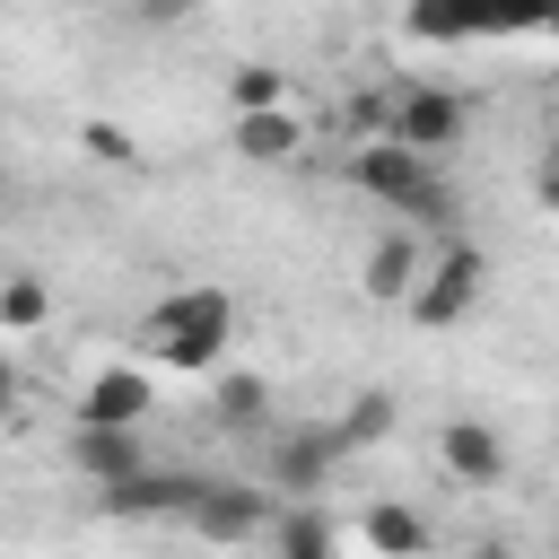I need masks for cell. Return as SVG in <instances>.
Wrapping results in <instances>:
<instances>
[{"label": "cell", "instance_id": "6da1fadb", "mask_svg": "<svg viewBox=\"0 0 559 559\" xmlns=\"http://www.w3.org/2000/svg\"><path fill=\"white\" fill-rule=\"evenodd\" d=\"M227 341H236V297L218 280L210 288H175V297H157L140 314V358L183 367V376H210L227 358Z\"/></svg>", "mask_w": 559, "mask_h": 559}, {"label": "cell", "instance_id": "7a4b0ae2", "mask_svg": "<svg viewBox=\"0 0 559 559\" xmlns=\"http://www.w3.org/2000/svg\"><path fill=\"white\" fill-rule=\"evenodd\" d=\"M480 297H489V253H480L472 236H445V245L428 253V271H419V288H411L402 314H411L419 332H454Z\"/></svg>", "mask_w": 559, "mask_h": 559}, {"label": "cell", "instance_id": "3957f363", "mask_svg": "<svg viewBox=\"0 0 559 559\" xmlns=\"http://www.w3.org/2000/svg\"><path fill=\"white\" fill-rule=\"evenodd\" d=\"M349 183H358L367 201H384V210H419V201L437 192V166L384 131V140H358V157H349Z\"/></svg>", "mask_w": 559, "mask_h": 559}, {"label": "cell", "instance_id": "277c9868", "mask_svg": "<svg viewBox=\"0 0 559 559\" xmlns=\"http://www.w3.org/2000/svg\"><path fill=\"white\" fill-rule=\"evenodd\" d=\"M437 463H445V480H463V489H498V480H507V437H498L489 419L454 411V419H437Z\"/></svg>", "mask_w": 559, "mask_h": 559}, {"label": "cell", "instance_id": "5b68a950", "mask_svg": "<svg viewBox=\"0 0 559 559\" xmlns=\"http://www.w3.org/2000/svg\"><path fill=\"white\" fill-rule=\"evenodd\" d=\"M271 515H280V507H271L262 489H245V480H201V498H192L183 524H192L201 542H262Z\"/></svg>", "mask_w": 559, "mask_h": 559}, {"label": "cell", "instance_id": "8992f818", "mask_svg": "<svg viewBox=\"0 0 559 559\" xmlns=\"http://www.w3.org/2000/svg\"><path fill=\"white\" fill-rule=\"evenodd\" d=\"M384 131H393L402 148L437 157V148H454V140H463V96L419 79V87H402V96H393V122H384Z\"/></svg>", "mask_w": 559, "mask_h": 559}, {"label": "cell", "instance_id": "52a82bcc", "mask_svg": "<svg viewBox=\"0 0 559 559\" xmlns=\"http://www.w3.org/2000/svg\"><path fill=\"white\" fill-rule=\"evenodd\" d=\"M148 402H157L148 367H96V376L79 384L70 428H140V419H148Z\"/></svg>", "mask_w": 559, "mask_h": 559}, {"label": "cell", "instance_id": "ba28073f", "mask_svg": "<svg viewBox=\"0 0 559 559\" xmlns=\"http://www.w3.org/2000/svg\"><path fill=\"white\" fill-rule=\"evenodd\" d=\"M349 445H341V428H280L271 437V489H288V498H314L323 480H332V463H341Z\"/></svg>", "mask_w": 559, "mask_h": 559}, {"label": "cell", "instance_id": "9c48e42d", "mask_svg": "<svg viewBox=\"0 0 559 559\" xmlns=\"http://www.w3.org/2000/svg\"><path fill=\"white\" fill-rule=\"evenodd\" d=\"M419 271H428L419 236H411V227H393V236H376V245H367V262H358V288H367L376 306H411Z\"/></svg>", "mask_w": 559, "mask_h": 559}, {"label": "cell", "instance_id": "30bf717a", "mask_svg": "<svg viewBox=\"0 0 559 559\" xmlns=\"http://www.w3.org/2000/svg\"><path fill=\"white\" fill-rule=\"evenodd\" d=\"M70 472H79V480H96V489H114V480L148 472L140 428H70Z\"/></svg>", "mask_w": 559, "mask_h": 559}, {"label": "cell", "instance_id": "8fae6325", "mask_svg": "<svg viewBox=\"0 0 559 559\" xmlns=\"http://www.w3.org/2000/svg\"><path fill=\"white\" fill-rule=\"evenodd\" d=\"M192 498H201V480H192V472H131V480L96 489V507H105V515H192Z\"/></svg>", "mask_w": 559, "mask_h": 559}, {"label": "cell", "instance_id": "7c38bea8", "mask_svg": "<svg viewBox=\"0 0 559 559\" xmlns=\"http://www.w3.org/2000/svg\"><path fill=\"white\" fill-rule=\"evenodd\" d=\"M271 559H341V524L314 507V498H280V515H271Z\"/></svg>", "mask_w": 559, "mask_h": 559}, {"label": "cell", "instance_id": "4fadbf2b", "mask_svg": "<svg viewBox=\"0 0 559 559\" xmlns=\"http://www.w3.org/2000/svg\"><path fill=\"white\" fill-rule=\"evenodd\" d=\"M227 148H236L245 166H288V157L306 148V122H297L288 105H271V114H236V122H227Z\"/></svg>", "mask_w": 559, "mask_h": 559}, {"label": "cell", "instance_id": "5bb4252c", "mask_svg": "<svg viewBox=\"0 0 559 559\" xmlns=\"http://www.w3.org/2000/svg\"><path fill=\"white\" fill-rule=\"evenodd\" d=\"M358 542H367L376 559H428V542H437V533H428V515H419V507L376 498V507L358 515Z\"/></svg>", "mask_w": 559, "mask_h": 559}, {"label": "cell", "instance_id": "9a60e30c", "mask_svg": "<svg viewBox=\"0 0 559 559\" xmlns=\"http://www.w3.org/2000/svg\"><path fill=\"white\" fill-rule=\"evenodd\" d=\"M210 419H218L227 437H253V428H271V384H262V376H245V367H227V376L210 384Z\"/></svg>", "mask_w": 559, "mask_h": 559}, {"label": "cell", "instance_id": "2e32d148", "mask_svg": "<svg viewBox=\"0 0 559 559\" xmlns=\"http://www.w3.org/2000/svg\"><path fill=\"white\" fill-rule=\"evenodd\" d=\"M393 419H402V402H393L384 384H367V393H349V411H341L332 428H341V445H349V454H367V445H384V437H393Z\"/></svg>", "mask_w": 559, "mask_h": 559}, {"label": "cell", "instance_id": "e0dca14e", "mask_svg": "<svg viewBox=\"0 0 559 559\" xmlns=\"http://www.w3.org/2000/svg\"><path fill=\"white\" fill-rule=\"evenodd\" d=\"M271 105H288V70L236 61V70H227V114H271Z\"/></svg>", "mask_w": 559, "mask_h": 559}, {"label": "cell", "instance_id": "ac0fdd59", "mask_svg": "<svg viewBox=\"0 0 559 559\" xmlns=\"http://www.w3.org/2000/svg\"><path fill=\"white\" fill-rule=\"evenodd\" d=\"M402 26H411L419 44H463V35H480V26H472V0H411Z\"/></svg>", "mask_w": 559, "mask_h": 559}, {"label": "cell", "instance_id": "d6986e66", "mask_svg": "<svg viewBox=\"0 0 559 559\" xmlns=\"http://www.w3.org/2000/svg\"><path fill=\"white\" fill-rule=\"evenodd\" d=\"M44 314H52V288H44L35 271H9V280H0V332H35Z\"/></svg>", "mask_w": 559, "mask_h": 559}, {"label": "cell", "instance_id": "ffe728a7", "mask_svg": "<svg viewBox=\"0 0 559 559\" xmlns=\"http://www.w3.org/2000/svg\"><path fill=\"white\" fill-rule=\"evenodd\" d=\"M559 0H472V26L480 35H542Z\"/></svg>", "mask_w": 559, "mask_h": 559}, {"label": "cell", "instance_id": "44dd1931", "mask_svg": "<svg viewBox=\"0 0 559 559\" xmlns=\"http://www.w3.org/2000/svg\"><path fill=\"white\" fill-rule=\"evenodd\" d=\"M79 148H87L96 166H131V157H140V140H131L122 122H105V114H96V122H79Z\"/></svg>", "mask_w": 559, "mask_h": 559}, {"label": "cell", "instance_id": "7402d4cb", "mask_svg": "<svg viewBox=\"0 0 559 559\" xmlns=\"http://www.w3.org/2000/svg\"><path fill=\"white\" fill-rule=\"evenodd\" d=\"M192 9H201V0H131V17H140V26H183Z\"/></svg>", "mask_w": 559, "mask_h": 559}, {"label": "cell", "instance_id": "603a6c76", "mask_svg": "<svg viewBox=\"0 0 559 559\" xmlns=\"http://www.w3.org/2000/svg\"><path fill=\"white\" fill-rule=\"evenodd\" d=\"M533 192H542V210H559V166H542V175H533Z\"/></svg>", "mask_w": 559, "mask_h": 559}, {"label": "cell", "instance_id": "cb8c5ba5", "mask_svg": "<svg viewBox=\"0 0 559 559\" xmlns=\"http://www.w3.org/2000/svg\"><path fill=\"white\" fill-rule=\"evenodd\" d=\"M463 559H515V550H507V542H472Z\"/></svg>", "mask_w": 559, "mask_h": 559}, {"label": "cell", "instance_id": "d4e9b609", "mask_svg": "<svg viewBox=\"0 0 559 559\" xmlns=\"http://www.w3.org/2000/svg\"><path fill=\"white\" fill-rule=\"evenodd\" d=\"M9 402H17V384H9V358H0V428H9Z\"/></svg>", "mask_w": 559, "mask_h": 559}, {"label": "cell", "instance_id": "484cf974", "mask_svg": "<svg viewBox=\"0 0 559 559\" xmlns=\"http://www.w3.org/2000/svg\"><path fill=\"white\" fill-rule=\"evenodd\" d=\"M542 166H559V122H550V148H542Z\"/></svg>", "mask_w": 559, "mask_h": 559}, {"label": "cell", "instance_id": "4316f807", "mask_svg": "<svg viewBox=\"0 0 559 559\" xmlns=\"http://www.w3.org/2000/svg\"><path fill=\"white\" fill-rule=\"evenodd\" d=\"M542 35H550V44H559V9H550V26H542Z\"/></svg>", "mask_w": 559, "mask_h": 559}]
</instances>
